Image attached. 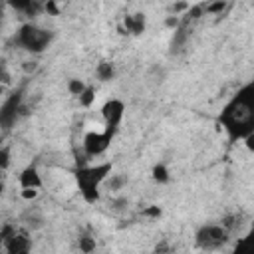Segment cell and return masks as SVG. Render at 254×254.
I'll return each instance as SVG.
<instances>
[{"mask_svg":"<svg viewBox=\"0 0 254 254\" xmlns=\"http://www.w3.org/2000/svg\"><path fill=\"white\" fill-rule=\"evenodd\" d=\"M113 135H115V131H111V129H105L103 133H97V131L85 133V137H83V149H85V153L89 157H97V155L105 153V149L109 147Z\"/></svg>","mask_w":254,"mask_h":254,"instance_id":"6","label":"cell"},{"mask_svg":"<svg viewBox=\"0 0 254 254\" xmlns=\"http://www.w3.org/2000/svg\"><path fill=\"white\" fill-rule=\"evenodd\" d=\"M244 145H246V149H248L250 153H254V133H250V135L244 139Z\"/></svg>","mask_w":254,"mask_h":254,"instance_id":"30","label":"cell"},{"mask_svg":"<svg viewBox=\"0 0 254 254\" xmlns=\"http://www.w3.org/2000/svg\"><path fill=\"white\" fill-rule=\"evenodd\" d=\"M171 252V246H169V242H159L157 246H155V254H169Z\"/></svg>","mask_w":254,"mask_h":254,"instance_id":"27","label":"cell"},{"mask_svg":"<svg viewBox=\"0 0 254 254\" xmlns=\"http://www.w3.org/2000/svg\"><path fill=\"white\" fill-rule=\"evenodd\" d=\"M85 83L81 81V79H69V83H67V89H69V93L71 95H75V97H79L83 91H85Z\"/></svg>","mask_w":254,"mask_h":254,"instance_id":"18","label":"cell"},{"mask_svg":"<svg viewBox=\"0 0 254 254\" xmlns=\"http://www.w3.org/2000/svg\"><path fill=\"white\" fill-rule=\"evenodd\" d=\"M22 222H24L28 228H32V230H38V228L44 226V216H42L38 210H26V212L22 214Z\"/></svg>","mask_w":254,"mask_h":254,"instance_id":"13","label":"cell"},{"mask_svg":"<svg viewBox=\"0 0 254 254\" xmlns=\"http://www.w3.org/2000/svg\"><path fill=\"white\" fill-rule=\"evenodd\" d=\"M95 75H97V79H101V81L113 79V75H115L113 64H111V62H101V64L97 65V69H95Z\"/></svg>","mask_w":254,"mask_h":254,"instance_id":"14","label":"cell"},{"mask_svg":"<svg viewBox=\"0 0 254 254\" xmlns=\"http://www.w3.org/2000/svg\"><path fill=\"white\" fill-rule=\"evenodd\" d=\"M111 163H101V165H91V167H79L75 171V181L79 194L83 196L85 202H97L99 200V185L111 175Z\"/></svg>","mask_w":254,"mask_h":254,"instance_id":"2","label":"cell"},{"mask_svg":"<svg viewBox=\"0 0 254 254\" xmlns=\"http://www.w3.org/2000/svg\"><path fill=\"white\" fill-rule=\"evenodd\" d=\"M44 10H46L48 14H52V16H58V6H56V2H52V0H48V2L44 4Z\"/></svg>","mask_w":254,"mask_h":254,"instance_id":"28","label":"cell"},{"mask_svg":"<svg viewBox=\"0 0 254 254\" xmlns=\"http://www.w3.org/2000/svg\"><path fill=\"white\" fill-rule=\"evenodd\" d=\"M18 181H20V187L22 189H40L42 187V177H40V173H38V169L34 165L26 167L20 173Z\"/></svg>","mask_w":254,"mask_h":254,"instance_id":"9","label":"cell"},{"mask_svg":"<svg viewBox=\"0 0 254 254\" xmlns=\"http://www.w3.org/2000/svg\"><path fill=\"white\" fill-rule=\"evenodd\" d=\"M230 254H254V224L242 238H238V242L234 244Z\"/></svg>","mask_w":254,"mask_h":254,"instance_id":"10","label":"cell"},{"mask_svg":"<svg viewBox=\"0 0 254 254\" xmlns=\"http://www.w3.org/2000/svg\"><path fill=\"white\" fill-rule=\"evenodd\" d=\"M22 111H24V107H22V89H18V91H14L2 103V109H0V123H2V127L8 131L16 123V119H18V115Z\"/></svg>","mask_w":254,"mask_h":254,"instance_id":"5","label":"cell"},{"mask_svg":"<svg viewBox=\"0 0 254 254\" xmlns=\"http://www.w3.org/2000/svg\"><path fill=\"white\" fill-rule=\"evenodd\" d=\"M77 244H79V250H81L83 254H91V252L95 250V238H93L91 234H87V232L79 234Z\"/></svg>","mask_w":254,"mask_h":254,"instance_id":"15","label":"cell"},{"mask_svg":"<svg viewBox=\"0 0 254 254\" xmlns=\"http://www.w3.org/2000/svg\"><path fill=\"white\" fill-rule=\"evenodd\" d=\"M8 165H10V151H8V147H2L0 149V167L6 171Z\"/></svg>","mask_w":254,"mask_h":254,"instance_id":"24","label":"cell"},{"mask_svg":"<svg viewBox=\"0 0 254 254\" xmlns=\"http://www.w3.org/2000/svg\"><path fill=\"white\" fill-rule=\"evenodd\" d=\"M77 99H79V103H81L83 107H89V105L95 101V87H93V85H87L85 91H83Z\"/></svg>","mask_w":254,"mask_h":254,"instance_id":"16","label":"cell"},{"mask_svg":"<svg viewBox=\"0 0 254 254\" xmlns=\"http://www.w3.org/2000/svg\"><path fill=\"white\" fill-rule=\"evenodd\" d=\"M22 69H24L26 73H34V71L38 69V64H36V62H24Z\"/></svg>","mask_w":254,"mask_h":254,"instance_id":"29","label":"cell"},{"mask_svg":"<svg viewBox=\"0 0 254 254\" xmlns=\"http://www.w3.org/2000/svg\"><path fill=\"white\" fill-rule=\"evenodd\" d=\"M14 234H16V226H12V224H4V226H2V234H0V236H2V242H4V244H6Z\"/></svg>","mask_w":254,"mask_h":254,"instance_id":"23","label":"cell"},{"mask_svg":"<svg viewBox=\"0 0 254 254\" xmlns=\"http://www.w3.org/2000/svg\"><path fill=\"white\" fill-rule=\"evenodd\" d=\"M218 121L228 133L230 141L246 139L254 133V81L242 85L232 99L222 107Z\"/></svg>","mask_w":254,"mask_h":254,"instance_id":"1","label":"cell"},{"mask_svg":"<svg viewBox=\"0 0 254 254\" xmlns=\"http://www.w3.org/2000/svg\"><path fill=\"white\" fill-rule=\"evenodd\" d=\"M153 179L157 183H167L169 181V171H167V167L163 163H159V165L153 167Z\"/></svg>","mask_w":254,"mask_h":254,"instance_id":"17","label":"cell"},{"mask_svg":"<svg viewBox=\"0 0 254 254\" xmlns=\"http://www.w3.org/2000/svg\"><path fill=\"white\" fill-rule=\"evenodd\" d=\"M123 26H125V30H127L129 34H135V36L143 34V32H145V14L137 12V14L125 16V18H123Z\"/></svg>","mask_w":254,"mask_h":254,"instance_id":"11","label":"cell"},{"mask_svg":"<svg viewBox=\"0 0 254 254\" xmlns=\"http://www.w3.org/2000/svg\"><path fill=\"white\" fill-rule=\"evenodd\" d=\"M4 246L6 254H30V238L22 232H16Z\"/></svg>","mask_w":254,"mask_h":254,"instance_id":"8","label":"cell"},{"mask_svg":"<svg viewBox=\"0 0 254 254\" xmlns=\"http://www.w3.org/2000/svg\"><path fill=\"white\" fill-rule=\"evenodd\" d=\"M123 113H125V105L121 99H107L101 107V115H103V121H105V129H111V131H117L121 119H123Z\"/></svg>","mask_w":254,"mask_h":254,"instance_id":"7","label":"cell"},{"mask_svg":"<svg viewBox=\"0 0 254 254\" xmlns=\"http://www.w3.org/2000/svg\"><path fill=\"white\" fill-rule=\"evenodd\" d=\"M163 212H161V208L157 206V204H151V206H147V208H143V216H147V218H159Z\"/></svg>","mask_w":254,"mask_h":254,"instance_id":"22","label":"cell"},{"mask_svg":"<svg viewBox=\"0 0 254 254\" xmlns=\"http://www.w3.org/2000/svg\"><path fill=\"white\" fill-rule=\"evenodd\" d=\"M228 230L222 224H204L196 230L194 242L202 250H216L228 242Z\"/></svg>","mask_w":254,"mask_h":254,"instance_id":"4","label":"cell"},{"mask_svg":"<svg viewBox=\"0 0 254 254\" xmlns=\"http://www.w3.org/2000/svg\"><path fill=\"white\" fill-rule=\"evenodd\" d=\"M165 26H167V28H171V30L175 32V30L181 26V22H179V18H177V16H169V18L165 20Z\"/></svg>","mask_w":254,"mask_h":254,"instance_id":"25","label":"cell"},{"mask_svg":"<svg viewBox=\"0 0 254 254\" xmlns=\"http://www.w3.org/2000/svg\"><path fill=\"white\" fill-rule=\"evenodd\" d=\"M187 40H189V30H187V26H185V22L175 30V34H173V40H171V52H181L183 50V46L187 44Z\"/></svg>","mask_w":254,"mask_h":254,"instance_id":"12","label":"cell"},{"mask_svg":"<svg viewBox=\"0 0 254 254\" xmlns=\"http://www.w3.org/2000/svg\"><path fill=\"white\" fill-rule=\"evenodd\" d=\"M52 42V32L48 30H42L34 24H24L20 26L18 34H16V44L22 46L24 50L28 52H34V54H40L48 48V44Z\"/></svg>","mask_w":254,"mask_h":254,"instance_id":"3","label":"cell"},{"mask_svg":"<svg viewBox=\"0 0 254 254\" xmlns=\"http://www.w3.org/2000/svg\"><path fill=\"white\" fill-rule=\"evenodd\" d=\"M202 14H204V4L190 6V8H189V12H187V20H198Z\"/></svg>","mask_w":254,"mask_h":254,"instance_id":"20","label":"cell"},{"mask_svg":"<svg viewBox=\"0 0 254 254\" xmlns=\"http://www.w3.org/2000/svg\"><path fill=\"white\" fill-rule=\"evenodd\" d=\"M38 196V190L36 189H22V198L24 200H34Z\"/></svg>","mask_w":254,"mask_h":254,"instance_id":"26","label":"cell"},{"mask_svg":"<svg viewBox=\"0 0 254 254\" xmlns=\"http://www.w3.org/2000/svg\"><path fill=\"white\" fill-rule=\"evenodd\" d=\"M127 183V179L123 177V175H111V179H109V190H119L123 185Z\"/></svg>","mask_w":254,"mask_h":254,"instance_id":"19","label":"cell"},{"mask_svg":"<svg viewBox=\"0 0 254 254\" xmlns=\"http://www.w3.org/2000/svg\"><path fill=\"white\" fill-rule=\"evenodd\" d=\"M183 10L189 12V4H185V2H177V4L173 6V12H175V14H177V12H183Z\"/></svg>","mask_w":254,"mask_h":254,"instance_id":"31","label":"cell"},{"mask_svg":"<svg viewBox=\"0 0 254 254\" xmlns=\"http://www.w3.org/2000/svg\"><path fill=\"white\" fill-rule=\"evenodd\" d=\"M224 8H226V2H212V4H206L204 6V12L206 14H220V12H224Z\"/></svg>","mask_w":254,"mask_h":254,"instance_id":"21","label":"cell"}]
</instances>
